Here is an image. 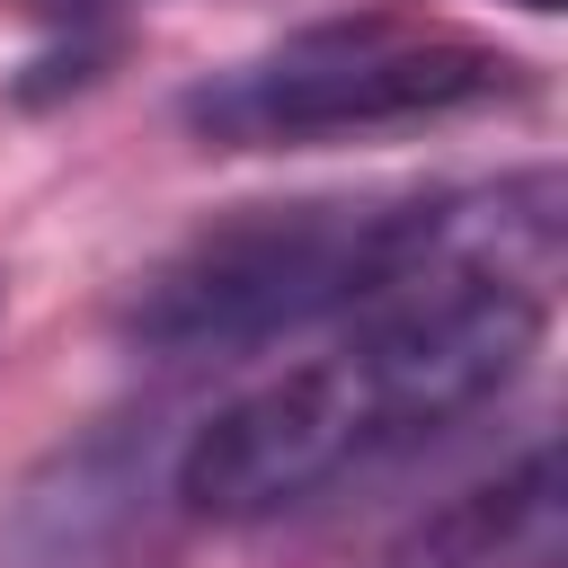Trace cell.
Returning <instances> with one entry per match:
<instances>
[{
  "instance_id": "cell-4",
  "label": "cell",
  "mask_w": 568,
  "mask_h": 568,
  "mask_svg": "<svg viewBox=\"0 0 568 568\" xmlns=\"http://www.w3.org/2000/svg\"><path fill=\"white\" fill-rule=\"evenodd\" d=\"M178 524V435L169 417L124 408L18 479L0 515V568H160Z\"/></svg>"
},
{
  "instance_id": "cell-1",
  "label": "cell",
  "mask_w": 568,
  "mask_h": 568,
  "mask_svg": "<svg viewBox=\"0 0 568 568\" xmlns=\"http://www.w3.org/2000/svg\"><path fill=\"white\" fill-rule=\"evenodd\" d=\"M550 284L559 257L541 248H470L355 311L328 355L266 373L178 435L186 524H275L479 417L541 355Z\"/></svg>"
},
{
  "instance_id": "cell-7",
  "label": "cell",
  "mask_w": 568,
  "mask_h": 568,
  "mask_svg": "<svg viewBox=\"0 0 568 568\" xmlns=\"http://www.w3.org/2000/svg\"><path fill=\"white\" fill-rule=\"evenodd\" d=\"M515 9H559V0H515Z\"/></svg>"
},
{
  "instance_id": "cell-6",
  "label": "cell",
  "mask_w": 568,
  "mask_h": 568,
  "mask_svg": "<svg viewBox=\"0 0 568 568\" xmlns=\"http://www.w3.org/2000/svg\"><path fill=\"white\" fill-rule=\"evenodd\" d=\"M9 9H27V18H98V9H124V0H9Z\"/></svg>"
},
{
  "instance_id": "cell-3",
  "label": "cell",
  "mask_w": 568,
  "mask_h": 568,
  "mask_svg": "<svg viewBox=\"0 0 568 568\" xmlns=\"http://www.w3.org/2000/svg\"><path fill=\"white\" fill-rule=\"evenodd\" d=\"M524 98L532 62L506 53L497 36L426 9H346L204 71L178 98V115L204 151H320L497 115Z\"/></svg>"
},
{
  "instance_id": "cell-2",
  "label": "cell",
  "mask_w": 568,
  "mask_h": 568,
  "mask_svg": "<svg viewBox=\"0 0 568 568\" xmlns=\"http://www.w3.org/2000/svg\"><path fill=\"white\" fill-rule=\"evenodd\" d=\"M559 169H506L479 186H346L231 204L133 275L124 337L169 364L257 355L275 337L355 320L470 248L559 257Z\"/></svg>"
},
{
  "instance_id": "cell-5",
  "label": "cell",
  "mask_w": 568,
  "mask_h": 568,
  "mask_svg": "<svg viewBox=\"0 0 568 568\" xmlns=\"http://www.w3.org/2000/svg\"><path fill=\"white\" fill-rule=\"evenodd\" d=\"M559 550H568L559 444L532 435L515 462H497L488 479H470L462 497H444L390 550V568H559Z\"/></svg>"
}]
</instances>
